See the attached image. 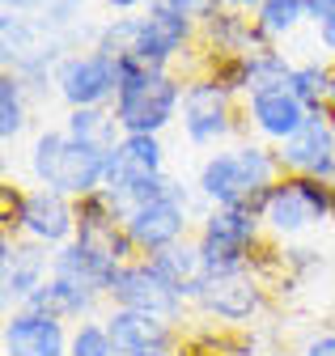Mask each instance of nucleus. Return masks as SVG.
<instances>
[{"instance_id":"obj_12","label":"nucleus","mask_w":335,"mask_h":356,"mask_svg":"<svg viewBox=\"0 0 335 356\" xmlns=\"http://www.w3.org/2000/svg\"><path fill=\"white\" fill-rule=\"evenodd\" d=\"M51 89L56 98L76 111V106H111L119 94V60L85 47V51H68L51 68Z\"/></svg>"},{"instance_id":"obj_20","label":"nucleus","mask_w":335,"mask_h":356,"mask_svg":"<svg viewBox=\"0 0 335 356\" xmlns=\"http://www.w3.org/2000/svg\"><path fill=\"white\" fill-rule=\"evenodd\" d=\"M102 301H106L102 293L85 289L81 280H68V276H56L51 272V280L38 289L26 305L30 309H47V314H56L64 323H85V318H98V305Z\"/></svg>"},{"instance_id":"obj_19","label":"nucleus","mask_w":335,"mask_h":356,"mask_svg":"<svg viewBox=\"0 0 335 356\" xmlns=\"http://www.w3.org/2000/svg\"><path fill=\"white\" fill-rule=\"evenodd\" d=\"M272 42L263 38V30L255 26L250 13H238V9H221L213 22L199 26V51L204 60H229V56H250V51H263Z\"/></svg>"},{"instance_id":"obj_28","label":"nucleus","mask_w":335,"mask_h":356,"mask_svg":"<svg viewBox=\"0 0 335 356\" xmlns=\"http://www.w3.org/2000/svg\"><path fill=\"white\" fill-rule=\"evenodd\" d=\"M161 5H170L174 13H183L187 22H195V26H204V22H213L225 5L221 0H161Z\"/></svg>"},{"instance_id":"obj_15","label":"nucleus","mask_w":335,"mask_h":356,"mask_svg":"<svg viewBox=\"0 0 335 356\" xmlns=\"http://www.w3.org/2000/svg\"><path fill=\"white\" fill-rule=\"evenodd\" d=\"M242 119L250 123V131H255V140H263V145H284V140H293L297 131L306 127V119H310V106L288 89V81L284 85H268V89H255V94H246L242 98Z\"/></svg>"},{"instance_id":"obj_2","label":"nucleus","mask_w":335,"mask_h":356,"mask_svg":"<svg viewBox=\"0 0 335 356\" xmlns=\"http://www.w3.org/2000/svg\"><path fill=\"white\" fill-rule=\"evenodd\" d=\"M123 131L140 136H161L165 127L179 123L183 111V72L153 68L136 56H119V94L111 102Z\"/></svg>"},{"instance_id":"obj_24","label":"nucleus","mask_w":335,"mask_h":356,"mask_svg":"<svg viewBox=\"0 0 335 356\" xmlns=\"http://www.w3.org/2000/svg\"><path fill=\"white\" fill-rule=\"evenodd\" d=\"M149 263H153V267H157V272H161L165 280H170V284H179L183 293H191V289H195V280L208 272L195 238H187V242H179V246H170V250L149 254Z\"/></svg>"},{"instance_id":"obj_32","label":"nucleus","mask_w":335,"mask_h":356,"mask_svg":"<svg viewBox=\"0 0 335 356\" xmlns=\"http://www.w3.org/2000/svg\"><path fill=\"white\" fill-rule=\"evenodd\" d=\"M314 30H318V47L335 60V17H331V22H322V26H314Z\"/></svg>"},{"instance_id":"obj_23","label":"nucleus","mask_w":335,"mask_h":356,"mask_svg":"<svg viewBox=\"0 0 335 356\" xmlns=\"http://www.w3.org/2000/svg\"><path fill=\"white\" fill-rule=\"evenodd\" d=\"M250 17H255V26L263 30V38L280 47L284 38H293L310 22V0H263Z\"/></svg>"},{"instance_id":"obj_31","label":"nucleus","mask_w":335,"mask_h":356,"mask_svg":"<svg viewBox=\"0 0 335 356\" xmlns=\"http://www.w3.org/2000/svg\"><path fill=\"white\" fill-rule=\"evenodd\" d=\"M331 17H335V0H310V22L314 26L331 22Z\"/></svg>"},{"instance_id":"obj_6","label":"nucleus","mask_w":335,"mask_h":356,"mask_svg":"<svg viewBox=\"0 0 335 356\" xmlns=\"http://www.w3.org/2000/svg\"><path fill=\"white\" fill-rule=\"evenodd\" d=\"M191 220H195L191 216V191L179 183V178H165L153 195L132 200L123 208V229H128L140 259L187 242L191 238Z\"/></svg>"},{"instance_id":"obj_4","label":"nucleus","mask_w":335,"mask_h":356,"mask_svg":"<svg viewBox=\"0 0 335 356\" xmlns=\"http://www.w3.org/2000/svg\"><path fill=\"white\" fill-rule=\"evenodd\" d=\"M255 267H234V272H204L195 280V289L187 293L191 314L217 323V327H255L268 314V280Z\"/></svg>"},{"instance_id":"obj_8","label":"nucleus","mask_w":335,"mask_h":356,"mask_svg":"<svg viewBox=\"0 0 335 356\" xmlns=\"http://www.w3.org/2000/svg\"><path fill=\"white\" fill-rule=\"evenodd\" d=\"M179 127L191 149H225L238 136V94L213 76V72H191L183 76V111H179Z\"/></svg>"},{"instance_id":"obj_9","label":"nucleus","mask_w":335,"mask_h":356,"mask_svg":"<svg viewBox=\"0 0 335 356\" xmlns=\"http://www.w3.org/2000/svg\"><path fill=\"white\" fill-rule=\"evenodd\" d=\"M170 170H165V145L161 136H140V131H123V140L106 153V178L102 191L119 204V212L132 200L153 195Z\"/></svg>"},{"instance_id":"obj_16","label":"nucleus","mask_w":335,"mask_h":356,"mask_svg":"<svg viewBox=\"0 0 335 356\" xmlns=\"http://www.w3.org/2000/svg\"><path fill=\"white\" fill-rule=\"evenodd\" d=\"M280 170L284 174H302V178H318V183L335 187V123L327 119V106L310 111L306 127L293 140L276 145Z\"/></svg>"},{"instance_id":"obj_14","label":"nucleus","mask_w":335,"mask_h":356,"mask_svg":"<svg viewBox=\"0 0 335 356\" xmlns=\"http://www.w3.org/2000/svg\"><path fill=\"white\" fill-rule=\"evenodd\" d=\"M51 272H56V250L5 229V238H0V297H5V314L22 309L51 280Z\"/></svg>"},{"instance_id":"obj_1","label":"nucleus","mask_w":335,"mask_h":356,"mask_svg":"<svg viewBox=\"0 0 335 356\" xmlns=\"http://www.w3.org/2000/svg\"><path fill=\"white\" fill-rule=\"evenodd\" d=\"M280 157L272 145L246 136L225 149H213L195 170V195L204 208H255L280 178Z\"/></svg>"},{"instance_id":"obj_25","label":"nucleus","mask_w":335,"mask_h":356,"mask_svg":"<svg viewBox=\"0 0 335 356\" xmlns=\"http://www.w3.org/2000/svg\"><path fill=\"white\" fill-rule=\"evenodd\" d=\"M30 123V85L5 68V76H0V140L13 145L22 131Z\"/></svg>"},{"instance_id":"obj_11","label":"nucleus","mask_w":335,"mask_h":356,"mask_svg":"<svg viewBox=\"0 0 335 356\" xmlns=\"http://www.w3.org/2000/svg\"><path fill=\"white\" fill-rule=\"evenodd\" d=\"M199 47V26L174 13L170 5H149L132 13V47L128 56L153 64V68H174L179 60H191Z\"/></svg>"},{"instance_id":"obj_21","label":"nucleus","mask_w":335,"mask_h":356,"mask_svg":"<svg viewBox=\"0 0 335 356\" xmlns=\"http://www.w3.org/2000/svg\"><path fill=\"white\" fill-rule=\"evenodd\" d=\"M119 267H123V263H115V259H106V254H98V250H90V246H81L76 238L56 250V276L81 280L85 289H94V293H102V297L111 293Z\"/></svg>"},{"instance_id":"obj_10","label":"nucleus","mask_w":335,"mask_h":356,"mask_svg":"<svg viewBox=\"0 0 335 356\" xmlns=\"http://www.w3.org/2000/svg\"><path fill=\"white\" fill-rule=\"evenodd\" d=\"M5 216L17 238L38 242L47 250H60L76 238V200H68L51 187L5 191Z\"/></svg>"},{"instance_id":"obj_34","label":"nucleus","mask_w":335,"mask_h":356,"mask_svg":"<svg viewBox=\"0 0 335 356\" xmlns=\"http://www.w3.org/2000/svg\"><path fill=\"white\" fill-rule=\"evenodd\" d=\"M132 356H183L179 348H153V352H132Z\"/></svg>"},{"instance_id":"obj_18","label":"nucleus","mask_w":335,"mask_h":356,"mask_svg":"<svg viewBox=\"0 0 335 356\" xmlns=\"http://www.w3.org/2000/svg\"><path fill=\"white\" fill-rule=\"evenodd\" d=\"M106 331L119 348V356L132 352H153V348H179L183 327L165 323L157 314H145V309H128V305H106Z\"/></svg>"},{"instance_id":"obj_17","label":"nucleus","mask_w":335,"mask_h":356,"mask_svg":"<svg viewBox=\"0 0 335 356\" xmlns=\"http://www.w3.org/2000/svg\"><path fill=\"white\" fill-rule=\"evenodd\" d=\"M72 323L47 314V309H9L0 327V356H68Z\"/></svg>"},{"instance_id":"obj_36","label":"nucleus","mask_w":335,"mask_h":356,"mask_svg":"<svg viewBox=\"0 0 335 356\" xmlns=\"http://www.w3.org/2000/svg\"><path fill=\"white\" fill-rule=\"evenodd\" d=\"M327 106H335V60H331V98H327Z\"/></svg>"},{"instance_id":"obj_35","label":"nucleus","mask_w":335,"mask_h":356,"mask_svg":"<svg viewBox=\"0 0 335 356\" xmlns=\"http://www.w3.org/2000/svg\"><path fill=\"white\" fill-rule=\"evenodd\" d=\"M259 356H297V352H288V348H268V352H259Z\"/></svg>"},{"instance_id":"obj_33","label":"nucleus","mask_w":335,"mask_h":356,"mask_svg":"<svg viewBox=\"0 0 335 356\" xmlns=\"http://www.w3.org/2000/svg\"><path fill=\"white\" fill-rule=\"evenodd\" d=\"M221 5H225V9H238V13H255L263 0H221Z\"/></svg>"},{"instance_id":"obj_13","label":"nucleus","mask_w":335,"mask_h":356,"mask_svg":"<svg viewBox=\"0 0 335 356\" xmlns=\"http://www.w3.org/2000/svg\"><path fill=\"white\" fill-rule=\"evenodd\" d=\"M106 305H128V309H145V314H157L165 323L183 327V318L191 314V301L179 284H170L149 259H132L119 267V276L106 293Z\"/></svg>"},{"instance_id":"obj_7","label":"nucleus","mask_w":335,"mask_h":356,"mask_svg":"<svg viewBox=\"0 0 335 356\" xmlns=\"http://www.w3.org/2000/svg\"><path fill=\"white\" fill-rule=\"evenodd\" d=\"M195 242L208 272H234V267L259 263L268 229L255 208H204L195 225Z\"/></svg>"},{"instance_id":"obj_22","label":"nucleus","mask_w":335,"mask_h":356,"mask_svg":"<svg viewBox=\"0 0 335 356\" xmlns=\"http://www.w3.org/2000/svg\"><path fill=\"white\" fill-rule=\"evenodd\" d=\"M60 127L68 131L72 140H85V145H94L102 153H111L123 140V127H119V119H115L111 106H76V111L64 115Z\"/></svg>"},{"instance_id":"obj_5","label":"nucleus","mask_w":335,"mask_h":356,"mask_svg":"<svg viewBox=\"0 0 335 356\" xmlns=\"http://www.w3.org/2000/svg\"><path fill=\"white\" fill-rule=\"evenodd\" d=\"M272 242H293L318 225H335V187L302 174H280L276 187L255 204Z\"/></svg>"},{"instance_id":"obj_3","label":"nucleus","mask_w":335,"mask_h":356,"mask_svg":"<svg viewBox=\"0 0 335 356\" xmlns=\"http://www.w3.org/2000/svg\"><path fill=\"white\" fill-rule=\"evenodd\" d=\"M26 170L34 178V187H51L68 200H85V195L102 191L106 153L85 140H72L64 127H43L30 140Z\"/></svg>"},{"instance_id":"obj_27","label":"nucleus","mask_w":335,"mask_h":356,"mask_svg":"<svg viewBox=\"0 0 335 356\" xmlns=\"http://www.w3.org/2000/svg\"><path fill=\"white\" fill-rule=\"evenodd\" d=\"M68 356H119L106 318H85V323H72V339H68Z\"/></svg>"},{"instance_id":"obj_30","label":"nucleus","mask_w":335,"mask_h":356,"mask_svg":"<svg viewBox=\"0 0 335 356\" xmlns=\"http://www.w3.org/2000/svg\"><path fill=\"white\" fill-rule=\"evenodd\" d=\"M51 0H5V13H43Z\"/></svg>"},{"instance_id":"obj_29","label":"nucleus","mask_w":335,"mask_h":356,"mask_svg":"<svg viewBox=\"0 0 335 356\" xmlns=\"http://www.w3.org/2000/svg\"><path fill=\"white\" fill-rule=\"evenodd\" d=\"M297 356H335V331H310L302 339Z\"/></svg>"},{"instance_id":"obj_26","label":"nucleus","mask_w":335,"mask_h":356,"mask_svg":"<svg viewBox=\"0 0 335 356\" xmlns=\"http://www.w3.org/2000/svg\"><path fill=\"white\" fill-rule=\"evenodd\" d=\"M288 89H293V94H297L310 111L327 106V98H331V64H327V60H302V64H293Z\"/></svg>"}]
</instances>
